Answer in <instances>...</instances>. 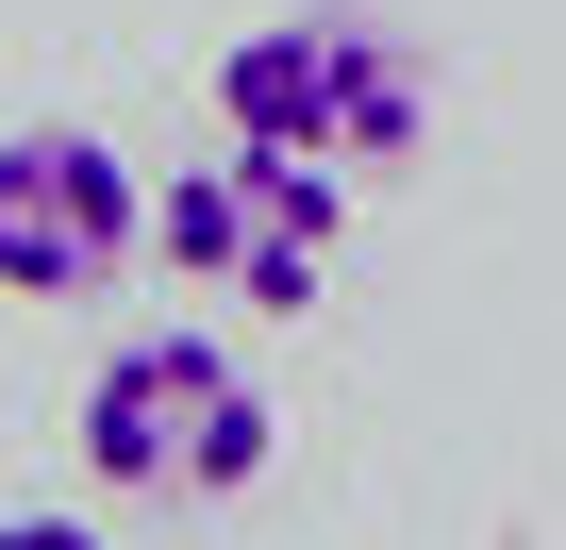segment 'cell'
Returning a JSON list of instances; mask_svg holds the SVG:
<instances>
[{
  "label": "cell",
  "instance_id": "obj_1",
  "mask_svg": "<svg viewBox=\"0 0 566 550\" xmlns=\"http://www.w3.org/2000/svg\"><path fill=\"white\" fill-rule=\"evenodd\" d=\"M150 250H167V284H200V301H250V318H317L334 250H350V167L283 151V134H233L217 167L150 184Z\"/></svg>",
  "mask_w": 566,
  "mask_h": 550
},
{
  "label": "cell",
  "instance_id": "obj_2",
  "mask_svg": "<svg viewBox=\"0 0 566 550\" xmlns=\"http://www.w3.org/2000/svg\"><path fill=\"white\" fill-rule=\"evenodd\" d=\"M217 117L317 151V167H400L417 117H433V68H417V34L367 18V0H301V18H266V34L217 51Z\"/></svg>",
  "mask_w": 566,
  "mask_h": 550
},
{
  "label": "cell",
  "instance_id": "obj_3",
  "mask_svg": "<svg viewBox=\"0 0 566 550\" xmlns=\"http://www.w3.org/2000/svg\"><path fill=\"white\" fill-rule=\"evenodd\" d=\"M266 450H283V417L217 334H117L84 384V467L117 500H233Z\"/></svg>",
  "mask_w": 566,
  "mask_h": 550
},
{
  "label": "cell",
  "instance_id": "obj_4",
  "mask_svg": "<svg viewBox=\"0 0 566 550\" xmlns=\"http://www.w3.org/2000/svg\"><path fill=\"white\" fill-rule=\"evenodd\" d=\"M134 250H150V184L117 134L84 117L0 134V301H101Z\"/></svg>",
  "mask_w": 566,
  "mask_h": 550
},
{
  "label": "cell",
  "instance_id": "obj_5",
  "mask_svg": "<svg viewBox=\"0 0 566 550\" xmlns=\"http://www.w3.org/2000/svg\"><path fill=\"white\" fill-rule=\"evenodd\" d=\"M0 550H101L84 517H0Z\"/></svg>",
  "mask_w": 566,
  "mask_h": 550
}]
</instances>
